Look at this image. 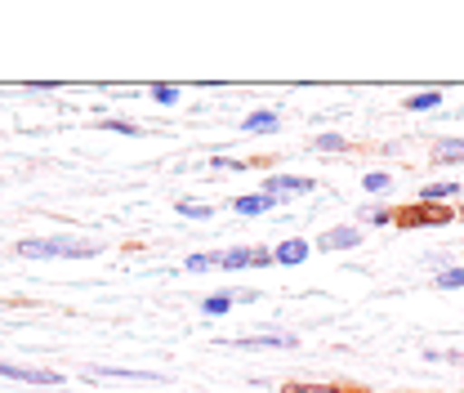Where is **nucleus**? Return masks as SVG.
Masks as SVG:
<instances>
[{"label": "nucleus", "mask_w": 464, "mask_h": 393, "mask_svg": "<svg viewBox=\"0 0 464 393\" xmlns=\"http://www.w3.org/2000/svg\"><path fill=\"white\" fill-rule=\"evenodd\" d=\"M18 251H23V255H32V260H45V255H67V260L99 255V246H85V241H23Z\"/></svg>", "instance_id": "f257e3e1"}, {"label": "nucleus", "mask_w": 464, "mask_h": 393, "mask_svg": "<svg viewBox=\"0 0 464 393\" xmlns=\"http://www.w3.org/2000/svg\"><path fill=\"white\" fill-rule=\"evenodd\" d=\"M0 376H9V380H27V385H63L58 371H32V367H9V362H0Z\"/></svg>", "instance_id": "f03ea898"}, {"label": "nucleus", "mask_w": 464, "mask_h": 393, "mask_svg": "<svg viewBox=\"0 0 464 393\" xmlns=\"http://www.w3.org/2000/svg\"><path fill=\"white\" fill-rule=\"evenodd\" d=\"M232 349H295V336H246L232 339Z\"/></svg>", "instance_id": "7ed1b4c3"}, {"label": "nucleus", "mask_w": 464, "mask_h": 393, "mask_svg": "<svg viewBox=\"0 0 464 393\" xmlns=\"http://www.w3.org/2000/svg\"><path fill=\"white\" fill-rule=\"evenodd\" d=\"M357 237H362L357 228H335V232H326L317 246H322V251H344V246H357Z\"/></svg>", "instance_id": "20e7f679"}, {"label": "nucleus", "mask_w": 464, "mask_h": 393, "mask_svg": "<svg viewBox=\"0 0 464 393\" xmlns=\"http://www.w3.org/2000/svg\"><path fill=\"white\" fill-rule=\"evenodd\" d=\"M308 188H313V179H268L264 183L268 197H277V192H308Z\"/></svg>", "instance_id": "39448f33"}, {"label": "nucleus", "mask_w": 464, "mask_h": 393, "mask_svg": "<svg viewBox=\"0 0 464 393\" xmlns=\"http://www.w3.org/2000/svg\"><path fill=\"white\" fill-rule=\"evenodd\" d=\"M447 220H451V211H438V206H420L406 215V224H447Z\"/></svg>", "instance_id": "423d86ee"}, {"label": "nucleus", "mask_w": 464, "mask_h": 393, "mask_svg": "<svg viewBox=\"0 0 464 393\" xmlns=\"http://www.w3.org/2000/svg\"><path fill=\"white\" fill-rule=\"evenodd\" d=\"M273 206H277V197H268V192H259V197H241V201H237L241 215H259V211H273Z\"/></svg>", "instance_id": "0eeeda50"}, {"label": "nucleus", "mask_w": 464, "mask_h": 393, "mask_svg": "<svg viewBox=\"0 0 464 393\" xmlns=\"http://www.w3.org/2000/svg\"><path fill=\"white\" fill-rule=\"evenodd\" d=\"M304 260H308V241H282L277 264H304Z\"/></svg>", "instance_id": "6e6552de"}, {"label": "nucleus", "mask_w": 464, "mask_h": 393, "mask_svg": "<svg viewBox=\"0 0 464 393\" xmlns=\"http://www.w3.org/2000/svg\"><path fill=\"white\" fill-rule=\"evenodd\" d=\"M438 103H442V94H438V90H429V94H411V99H406V108H411V113H433Z\"/></svg>", "instance_id": "1a4fd4ad"}, {"label": "nucleus", "mask_w": 464, "mask_h": 393, "mask_svg": "<svg viewBox=\"0 0 464 393\" xmlns=\"http://www.w3.org/2000/svg\"><path fill=\"white\" fill-rule=\"evenodd\" d=\"M433 157H438V162H464V143L460 139H447V143L433 148Z\"/></svg>", "instance_id": "9d476101"}, {"label": "nucleus", "mask_w": 464, "mask_h": 393, "mask_svg": "<svg viewBox=\"0 0 464 393\" xmlns=\"http://www.w3.org/2000/svg\"><path fill=\"white\" fill-rule=\"evenodd\" d=\"M179 215H183V220H210V206H201V201H179Z\"/></svg>", "instance_id": "9b49d317"}, {"label": "nucleus", "mask_w": 464, "mask_h": 393, "mask_svg": "<svg viewBox=\"0 0 464 393\" xmlns=\"http://www.w3.org/2000/svg\"><path fill=\"white\" fill-rule=\"evenodd\" d=\"M246 130H277V116H273V113H255V116H246Z\"/></svg>", "instance_id": "f8f14e48"}, {"label": "nucleus", "mask_w": 464, "mask_h": 393, "mask_svg": "<svg viewBox=\"0 0 464 393\" xmlns=\"http://www.w3.org/2000/svg\"><path fill=\"white\" fill-rule=\"evenodd\" d=\"M442 197H456V183H429L424 188V201H442Z\"/></svg>", "instance_id": "ddd939ff"}, {"label": "nucleus", "mask_w": 464, "mask_h": 393, "mask_svg": "<svg viewBox=\"0 0 464 393\" xmlns=\"http://www.w3.org/2000/svg\"><path fill=\"white\" fill-rule=\"evenodd\" d=\"M438 286H442V290H460V286H464V269H447V273L438 278Z\"/></svg>", "instance_id": "4468645a"}, {"label": "nucleus", "mask_w": 464, "mask_h": 393, "mask_svg": "<svg viewBox=\"0 0 464 393\" xmlns=\"http://www.w3.org/2000/svg\"><path fill=\"white\" fill-rule=\"evenodd\" d=\"M215 264H219V255H192V260H188L192 273H206V269H215Z\"/></svg>", "instance_id": "2eb2a0df"}, {"label": "nucleus", "mask_w": 464, "mask_h": 393, "mask_svg": "<svg viewBox=\"0 0 464 393\" xmlns=\"http://www.w3.org/2000/svg\"><path fill=\"white\" fill-rule=\"evenodd\" d=\"M232 309V295H210L206 300V313H228Z\"/></svg>", "instance_id": "dca6fc26"}, {"label": "nucleus", "mask_w": 464, "mask_h": 393, "mask_svg": "<svg viewBox=\"0 0 464 393\" xmlns=\"http://www.w3.org/2000/svg\"><path fill=\"white\" fill-rule=\"evenodd\" d=\"M362 183H366V192H384L389 188V174H366Z\"/></svg>", "instance_id": "f3484780"}, {"label": "nucleus", "mask_w": 464, "mask_h": 393, "mask_svg": "<svg viewBox=\"0 0 464 393\" xmlns=\"http://www.w3.org/2000/svg\"><path fill=\"white\" fill-rule=\"evenodd\" d=\"M103 130H116V134H139L134 121H103Z\"/></svg>", "instance_id": "a211bd4d"}, {"label": "nucleus", "mask_w": 464, "mask_h": 393, "mask_svg": "<svg viewBox=\"0 0 464 393\" xmlns=\"http://www.w3.org/2000/svg\"><path fill=\"white\" fill-rule=\"evenodd\" d=\"M317 148H322V152H335V148H344V139H340V134H322Z\"/></svg>", "instance_id": "6ab92c4d"}, {"label": "nucleus", "mask_w": 464, "mask_h": 393, "mask_svg": "<svg viewBox=\"0 0 464 393\" xmlns=\"http://www.w3.org/2000/svg\"><path fill=\"white\" fill-rule=\"evenodd\" d=\"M286 393H340V389H331V385H290Z\"/></svg>", "instance_id": "aec40b11"}, {"label": "nucleus", "mask_w": 464, "mask_h": 393, "mask_svg": "<svg viewBox=\"0 0 464 393\" xmlns=\"http://www.w3.org/2000/svg\"><path fill=\"white\" fill-rule=\"evenodd\" d=\"M152 94H157V103H174V99H179V90H174V85H157Z\"/></svg>", "instance_id": "412c9836"}]
</instances>
